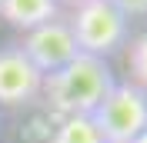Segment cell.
I'll return each instance as SVG.
<instances>
[{
	"label": "cell",
	"instance_id": "1",
	"mask_svg": "<svg viewBox=\"0 0 147 143\" xmlns=\"http://www.w3.org/2000/svg\"><path fill=\"white\" fill-rule=\"evenodd\" d=\"M114 73H110L107 60L100 57L77 53L67 67H60L57 73L44 77V90L50 107L64 116H90L94 110L104 103L110 90H114Z\"/></svg>",
	"mask_w": 147,
	"mask_h": 143
},
{
	"label": "cell",
	"instance_id": "9",
	"mask_svg": "<svg viewBox=\"0 0 147 143\" xmlns=\"http://www.w3.org/2000/svg\"><path fill=\"white\" fill-rule=\"evenodd\" d=\"M110 7L117 10V13H124V17H147V0H107Z\"/></svg>",
	"mask_w": 147,
	"mask_h": 143
},
{
	"label": "cell",
	"instance_id": "7",
	"mask_svg": "<svg viewBox=\"0 0 147 143\" xmlns=\"http://www.w3.org/2000/svg\"><path fill=\"white\" fill-rule=\"evenodd\" d=\"M50 143H104V136L90 116H64L50 136Z\"/></svg>",
	"mask_w": 147,
	"mask_h": 143
},
{
	"label": "cell",
	"instance_id": "3",
	"mask_svg": "<svg viewBox=\"0 0 147 143\" xmlns=\"http://www.w3.org/2000/svg\"><path fill=\"white\" fill-rule=\"evenodd\" d=\"M70 33L77 50L87 57H100L107 60L117 47H124L127 40V17L117 13L107 0H87L80 7H74L70 13Z\"/></svg>",
	"mask_w": 147,
	"mask_h": 143
},
{
	"label": "cell",
	"instance_id": "4",
	"mask_svg": "<svg viewBox=\"0 0 147 143\" xmlns=\"http://www.w3.org/2000/svg\"><path fill=\"white\" fill-rule=\"evenodd\" d=\"M20 50L27 53V60L34 63L44 77L57 73L60 67H67L74 57L80 53L77 43H74L70 23H67L64 17H54V20H47V23H40L37 30H27Z\"/></svg>",
	"mask_w": 147,
	"mask_h": 143
},
{
	"label": "cell",
	"instance_id": "2",
	"mask_svg": "<svg viewBox=\"0 0 147 143\" xmlns=\"http://www.w3.org/2000/svg\"><path fill=\"white\" fill-rule=\"evenodd\" d=\"M90 120L104 143H137L147 133V93L134 83H114Z\"/></svg>",
	"mask_w": 147,
	"mask_h": 143
},
{
	"label": "cell",
	"instance_id": "8",
	"mask_svg": "<svg viewBox=\"0 0 147 143\" xmlns=\"http://www.w3.org/2000/svg\"><path fill=\"white\" fill-rule=\"evenodd\" d=\"M127 67H130V77H134V87H140L147 93V33H140V37L130 40Z\"/></svg>",
	"mask_w": 147,
	"mask_h": 143
},
{
	"label": "cell",
	"instance_id": "5",
	"mask_svg": "<svg viewBox=\"0 0 147 143\" xmlns=\"http://www.w3.org/2000/svg\"><path fill=\"white\" fill-rule=\"evenodd\" d=\"M44 73L27 60L20 47H0V103L20 107L40 97Z\"/></svg>",
	"mask_w": 147,
	"mask_h": 143
},
{
	"label": "cell",
	"instance_id": "10",
	"mask_svg": "<svg viewBox=\"0 0 147 143\" xmlns=\"http://www.w3.org/2000/svg\"><path fill=\"white\" fill-rule=\"evenodd\" d=\"M80 3H87V0H57V7H70V10L80 7Z\"/></svg>",
	"mask_w": 147,
	"mask_h": 143
},
{
	"label": "cell",
	"instance_id": "6",
	"mask_svg": "<svg viewBox=\"0 0 147 143\" xmlns=\"http://www.w3.org/2000/svg\"><path fill=\"white\" fill-rule=\"evenodd\" d=\"M0 17L17 30H37L40 23L60 17L57 0H0Z\"/></svg>",
	"mask_w": 147,
	"mask_h": 143
}]
</instances>
